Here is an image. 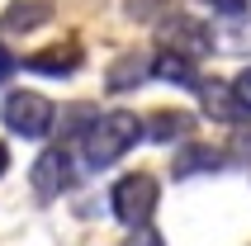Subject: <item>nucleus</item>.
Wrapping results in <instances>:
<instances>
[{
	"label": "nucleus",
	"mask_w": 251,
	"mask_h": 246,
	"mask_svg": "<svg viewBox=\"0 0 251 246\" xmlns=\"http://www.w3.org/2000/svg\"><path fill=\"white\" fill-rule=\"evenodd\" d=\"M142 137V123L138 114L128 109H109V114H95V119L85 123L81 133V156L90 171H104V166H114L119 156H128V147Z\"/></svg>",
	"instance_id": "nucleus-1"
},
{
	"label": "nucleus",
	"mask_w": 251,
	"mask_h": 246,
	"mask_svg": "<svg viewBox=\"0 0 251 246\" xmlns=\"http://www.w3.org/2000/svg\"><path fill=\"white\" fill-rule=\"evenodd\" d=\"M0 123L14 137H24V142H43L57 128V104L48 95H38V90H14L0 104Z\"/></svg>",
	"instance_id": "nucleus-2"
},
{
	"label": "nucleus",
	"mask_w": 251,
	"mask_h": 246,
	"mask_svg": "<svg viewBox=\"0 0 251 246\" xmlns=\"http://www.w3.org/2000/svg\"><path fill=\"white\" fill-rule=\"evenodd\" d=\"M156 180L147 171H133V175H119L109 190V208L114 218L124 222L128 232H138V227H152V213H156Z\"/></svg>",
	"instance_id": "nucleus-3"
},
{
	"label": "nucleus",
	"mask_w": 251,
	"mask_h": 246,
	"mask_svg": "<svg viewBox=\"0 0 251 246\" xmlns=\"http://www.w3.org/2000/svg\"><path fill=\"white\" fill-rule=\"evenodd\" d=\"M156 43H161V52L199 62V57L213 52V28L195 14H166V19H156Z\"/></svg>",
	"instance_id": "nucleus-4"
},
{
	"label": "nucleus",
	"mask_w": 251,
	"mask_h": 246,
	"mask_svg": "<svg viewBox=\"0 0 251 246\" xmlns=\"http://www.w3.org/2000/svg\"><path fill=\"white\" fill-rule=\"evenodd\" d=\"M71 180H76V171H71V151L67 147L38 151V161H33V171H28V185H33L38 199H57L62 190H71Z\"/></svg>",
	"instance_id": "nucleus-5"
},
{
	"label": "nucleus",
	"mask_w": 251,
	"mask_h": 246,
	"mask_svg": "<svg viewBox=\"0 0 251 246\" xmlns=\"http://www.w3.org/2000/svg\"><path fill=\"white\" fill-rule=\"evenodd\" d=\"M142 81H152V52H138V48H133V52H124L109 71H104V85H109L114 95L138 90Z\"/></svg>",
	"instance_id": "nucleus-6"
},
{
	"label": "nucleus",
	"mask_w": 251,
	"mask_h": 246,
	"mask_svg": "<svg viewBox=\"0 0 251 246\" xmlns=\"http://www.w3.org/2000/svg\"><path fill=\"white\" fill-rule=\"evenodd\" d=\"M199 99H204V114H209V119L232 123V128L247 123V114L237 109V99H232V90H227V81H199Z\"/></svg>",
	"instance_id": "nucleus-7"
},
{
	"label": "nucleus",
	"mask_w": 251,
	"mask_h": 246,
	"mask_svg": "<svg viewBox=\"0 0 251 246\" xmlns=\"http://www.w3.org/2000/svg\"><path fill=\"white\" fill-rule=\"evenodd\" d=\"M190 133H195V114L185 109H156L142 123V137H152V142H176V137H190Z\"/></svg>",
	"instance_id": "nucleus-8"
},
{
	"label": "nucleus",
	"mask_w": 251,
	"mask_h": 246,
	"mask_svg": "<svg viewBox=\"0 0 251 246\" xmlns=\"http://www.w3.org/2000/svg\"><path fill=\"white\" fill-rule=\"evenodd\" d=\"M152 76L166 81V85H180V90H199V81H204L195 62H185V57H176V52H156L152 57Z\"/></svg>",
	"instance_id": "nucleus-9"
},
{
	"label": "nucleus",
	"mask_w": 251,
	"mask_h": 246,
	"mask_svg": "<svg viewBox=\"0 0 251 246\" xmlns=\"http://www.w3.org/2000/svg\"><path fill=\"white\" fill-rule=\"evenodd\" d=\"M52 19V0H14L10 10H5V28L10 33H28V28H38Z\"/></svg>",
	"instance_id": "nucleus-10"
},
{
	"label": "nucleus",
	"mask_w": 251,
	"mask_h": 246,
	"mask_svg": "<svg viewBox=\"0 0 251 246\" xmlns=\"http://www.w3.org/2000/svg\"><path fill=\"white\" fill-rule=\"evenodd\" d=\"M223 166V151L218 147H185L176 156V180H190V175H209Z\"/></svg>",
	"instance_id": "nucleus-11"
},
{
	"label": "nucleus",
	"mask_w": 251,
	"mask_h": 246,
	"mask_svg": "<svg viewBox=\"0 0 251 246\" xmlns=\"http://www.w3.org/2000/svg\"><path fill=\"white\" fill-rule=\"evenodd\" d=\"M28 71H38V76H71V71L81 67V52L76 48H52V52H38L24 62Z\"/></svg>",
	"instance_id": "nucleus-12"
},
{
	"label": "nucleus",
	"mask_w": 251,
	"mask_h": 246,
	"mask_svg": "<svg viewBox=\"0 0 251 246\" xmlns=\"http://www.w3.org/2000/svg\"><path fill=\"white\" fill-rule=\"evenodd\" d=\"M227 90H232V99H237V109L251 119V67H242L237 81H227Z\"/></svg>",
	"instance_id": "nucleus-13"
},
{
	"label": "nucleus",
	"mask_w": 251,
	"mask_h": 246,
	"mask_svg": "<svg viewBox=\"0 0 251 246\" xmlns=\"http://www.w3.org/2000/svg\"><path fill=\"white\" fill-rule=\"evenodd\" d=\"M166 5H171V0H124L128 19H142V24H152L156 10H166Z\"/></svg>",
	"instance_id": "nucleus-14"
},
{
	"label": "nucleus",
	"mask_w": 251,
	"mask_h": 246,
	"mask_svg": "<svg viewBox=\"0 0 251 246\" xmlns=\"http://www.w3.org/2000/svg\"><path fill=\"white\" fill-rule=\"evenodd\" d=\"M232 156L251 166V123H242L237 133H232Z\"/></svg>",
	"instance_id": "nucleus-15"
},
{
	"label": "nucleus",
	"mask_w": 251,
	"mask_h": 246,
	"mask_svg": "<svg viewBox=\"0 0 251 246\" xmlns=\"http://www.w3.org/2000/svg\"><path fill=\"white\" fill-rule=\"evenodd\" d=\"M199 5H209L213 14H227V19H237V14H247V0H199Z\"/></svg>",
	"instance_id": "nucleus-16"
},
{
	"label": "nucleus",
	"mask_w": 251,
	"mask_h": 246,
	"mask_svg": "<svg viewBox=\"0 0 251 246\" xmlns=\"http://www.w3.org/2000/svg\"><path fill=\"white\" fill-rule=\"evenodd\" d=\"M128 246H166V242H161V237H156L152 227H138V232L128 237Z\"/></svg>",
	"instance_id": "nucleus-17"
},
{
	"label": "nucleus",
	"mask_w": 251,
	"mask_h": 246,
	"mask_svg": "<svg viewBox=\"0 0 251 246\" xmlns=\"http://www.w3.org/2000/svg\"><path fill=\"white\" fill-rule=\"evenodd\" d=\"M14 67H19V62L10 57V48H0V85H5V81L14 76Z\"/></svg>",
	"instance_id": "nucleus-18"
},
{
	"label": "nucleus",
	"mask_w": 251,
	"mask_h": 246,
	"mask_svg": "<svg viewBox=\"0 0 251 246\" xmlns=\"http://www.w3.org/2000/svg\"><path fill=\"white\" fill-rule=\"evenodd\" d=\"M5 171H10V147L0 142V175H5Z\"/></svg>",
	"instance_id": "nucleus-19"
}]
</instances>
